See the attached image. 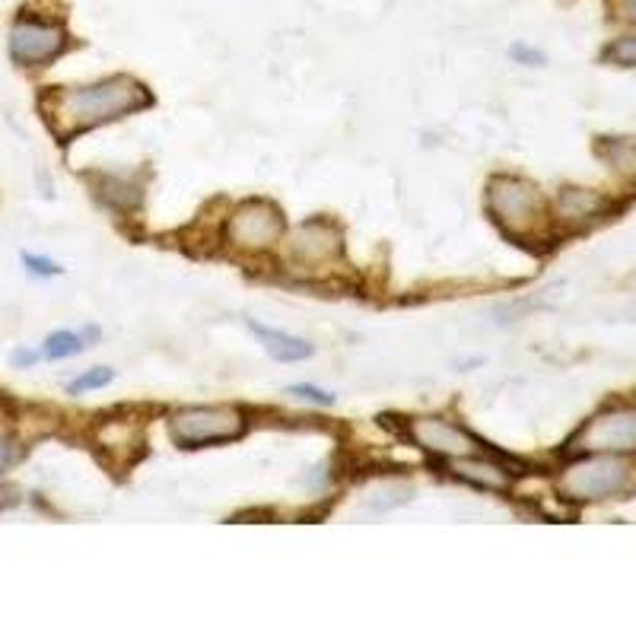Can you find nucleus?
I'll use <instances>...</instances> for the list:
<instances>
[{
	"instance_id": "nucleus-2",
	"label": "nucleus",
	"mask_w": 636,
	"mask_h": 636,
	"mask_svg": "<svg viewBox=\"0 0 636 636\" xmlns=\"http://www.w3.org/2000/svg\"><path fill=\"white\" fill-rule=\"evenodd\" d=\"M487 213L493 223L515 239L528 243L547 230V208L542 191L518 176H496L487 185Z\"/></svg>"
},
{
	"instance_id": "nucleus-17",
	"label": "nucleus",
	"mask_w": 636,
	"mask_h": 636,
	"mask_svg": "<svg viewBox=\"0 0 636 636\" xmlns=\"http://www.w3.org/2000/svg\"><path fill=\"white\" fill-rule=\"evenodd\" d=\"M408 493H411V487H404V484L376 487V490L369 493L366 506H369L372 513H386V510H394L398 503H404V500H408Z\"/></svg>"
},
{
	"instance_id": "nucleus-5",
	"label": "nucleus",
	"mask_w": 636,
	"mask_h": 636,
	"mask_svg": "<svg viewBox=\"0 0 636 636\" xmlns=\"http://www.w3.org/2000/svg\"><path fill=\"white\" fill-rule=\"evenodd\" d=\"M245 433V414L230 404L185 408L169 417V436L179 449H204L216 443H236Z\"/></svg>"
},
{
	"instance_id": "nucleus-20",
	"label": "nucleus",
	"mask_w": 636,
	"mask_h": 636,
	"mask_svg": "<svg viewBox=\"0 0 636 636\" xmlns=\"http://www.w3.org/2000/svg\"><path fill=\"white\" fill-rule=\"evenodd\" d=\"M23 265H26V271L32 277H58L62 274V265L58 261H52V258H42V255H23Z\"/></svg>"
},
{
	"instance_id": "nucleus-14",
	"label": "nucleus",
	"mask_w": 636,
	"mask_h": 636,
	"mask_svg": "<svg viewBox=\"0 0 636 636\" xmlns=\"http://www.w3.org/2000/svg\"><path fill=\"white\" fill-rule=\"evenodd\" d=\"M87 350V337L77 332H55L45 337V344H42V357L45 360H67V357H77V354H83Z\"/></svg>"
},
{
	"instance_id": "nucleus-8",
	"label": "nucleus",
	"mask_w": 636,
	"mask_h": 636,
	"mask_svg": "<svg viewBox=\"0 0 636 636\" xmlns=\"http://www.w3.org/2000/svg\"><path fill=\"white\" fill-rule=\"evenodd\" d=\"M70 45V35L58 20L23 13L10 30V58L20 67H45L62 58Z\"/></svg>"
},
{
	"instance_id": "nucleus-11",
	"label": "nucleus",
	"mask_w": 636,
	"mask_h": 636,
	"mask_svg": "<svg viewBox=\"0 0 636 636\" xmlns=\"http://www.w3.org/2000/svg\"><path fill=\"white\" fill-rule=\"evenodd\" d=\"M245 325H248V332L261 341V347L271 354L274 360H280V364H300V360H309V357L315 354V347H312L309 341H303V337H297V334L268 328V325H261V322H255V319H245Z\"/></svg>"
},
{
	"instance_id": "nucleus-23",
	"label": "nucleus",
	"mask_w": 636,
	"mask_h": 636,
	"mask_svg": "<svg viewBox=\"0 0 636 636\" xmlns=\"http://www.w3.org/2000/svg\"><path fill=\"white\" fill-rule=\"evenodd\" d=\"M10 506H16V490L13 487H0V513L10 510Z\"/></svg>"
},
{
	"instance_id": "nucleus-6",
	"label": "nucleus",
	"mask_w": 636,
	"mask_h": 636,
	"mask_svg": "<svg viewBox=\"0 0 636 636\" xmlns=\"http://www.w3.org/2000/svg\"><path fill=\"white\" fill-rule=\"evenodd\" d=\"M283 213L271 201L252 198L239 208H233L223 226V239L230 248L243 252V255H265L274 245L283 239Z\"/></svg>"
},
{
	"instance_id": "nucleus-10",
	"label": "nucleus",
	"mask_w": 636,
	"mask_h": 636,
	"mask_svg": "<svg viewBox=\"0 0 636 636\" xmlns=\"http://www.w3.org/2000/svg\"><path fill=\"white\" fill-rule=\"evenodd\" d=\"M453 475L465 484L478 487V490H493V493H506L513 487V471L506 465L478 453L453 458Z\"/></svg>"
},
{
	"instance_id": "nucleus-24",
	"label": "nucleus",
	"mask_w": 636,
	"mask_h": 636,
	"mask_svg": "<svg viewBox=\"0 0 636 636\" xmlns=\"http://www.w3.org/2000/svg\"><path fill=\"white\" fill-rule=\"evenodd\" d=\"M38 357H42V354H32V350H16V354H13V364H16V366H32L35 360H38Z\"/></svg>"
},
{
	"instance_id": "nucleus-1",
	"label": "nucleus",
	"mask_w": 636,
	"mask_h": 636,
	"mask_svg": "<svg viewBox=\"0 0 636 636\" xmlns=\"http://www.w3.org/2000/svg\"><path fill=\"white\" fill-rule=\"evenodd\" d=\"M150 102V90L141 80L119 74V77H105V80L87 83V87H70V90L55 87V90L42 92L38 109L52 127V134L62 141H70L90 127L127 119V115L147 109Z\"/></svg>"
},
{
	"instance_id": "nucleus-3",
	"label": "nucleus",
	"mask_w": 636,
	"mask_h": 636,
	"mask_svg": "<svg viewBox=\"0 0 636 636\" xmlns=\"http://www.w3.org/2000/svg\"><path fill=\"white\" fill-rule=\"evenodd\" d=\"M634 465L624 455L585 453L576 455L573 461L560 471L557 493L573 503H599L621 496L634 481Z\"/></svg>"
},
{
	"instance_id": "nucleus-19",
	"label": "nucleus",
	"mask_w": 636,
	"mask_h": 636,
	"mask_svg": "<svg viewBox=\"0 0 636 636\" xmlns=\"http://www.w3.org/2000/svg\"><path fill=\"white\" fill-rule=\"evenodd\" d=\"M287 394H293V398H300V401H309V404H319V408H332L334 404V394L325 392V389H319V386H290Z\"/></svg>"
},
{
	"instance_id": "nucleus-9",
	"label": "nucleus",
	"mask_w": 636,
	"mask_h": 636,
	"mask_svg": "<svg viewBox=\"0 0 636 636\" xmlns=\"http://www.w3.org/2000/svg\"><path fill=\"white\" fill-rule=\"evenodd\" d=\"M401 433L417 449L436 455V458H446V461L478 453V439L465 426L446 421V417H429V414L426 417H404Z\"/></svg>"
},
{
	"instance_id": "nucleus-4",
	"label": "nucleus",
	"mask_w": 636,
	"mask_h": 636,
	"mask_svg": "<svg viewBox=\"0 0 636 636\" xmlns=\"http://www.w3.org/2000/svg\"><path fill=\"white\" fill-rule=\"evenodd\" d=\"M287 265L297 277H305V280L337 271L344 265V233L332 220H322V216L305 220L290 233Z\"/></svg>"
},
{
	"instance_id": "nucleus-18",
	"label": "nucleus",
	"mask_w": 636,
	"mask_h": 636,
	"mask_svg": "<svg viewBox=\"0 0 636 636\" xmlns=\"http://www.w3.org/2000/svg\"><path fill=\"white\" fill-rule=\"evenodd\" d=\"M607 62L621 64V67H636V35H624V38H614L605 48Z\"/></svg>"
},
{
	"instance_id": "nucleus-22",
	"label": "nucleus",
	"mask_w": 636,
	"mask_h": 636,
	"mask_svg": "<svg viewBox=\"0 0 636 636\" xmlns=\"http://www.w3.org/2000/svg\"><path fill=\"white\" fill-rule=\"evenodd\" d=\"M510 58H513L515 64H528V67H542V64H545L542 52H535V48H528V45H522V42L510 48Z\"/></svg>"
},
{
	"instance_id": "nucleus-25",
	"label": "nucleus",
	"mask_w": 636,
	"mask_h": 636,
	"mask_svg": "<svg viewBox=\"0 0 636 636\" xmlns=\"http://www.w3.org/2000/svg\"><path fill=\"white\" fill-rule=\"evenodd\" d=\"M627 16H631V20H636V0H631V3H627Z\"/></svg>"
},
{
	"instance_id": "nucleus-13",
	"label": "nucleus",
	"mask_w": 636,
	"mask_h": 636,
	"mask_svg": "<svg viewBox=\"0 0 636 636\" xmlns=\"http://www.w3.org/2000/svg\"><path fill=\"white\" fill-rule=\"evenodd\" d=\"M605 211V198L595 194V191H585V188H564L560 198H557V213L564 220H592Z\"/></svg>"
},
{
	"instance_id": "nucleus-15",
	"label": "nucleus",
	"mask_w": 636,
	"mask_h": 636,
	"mask_svg": "<svg viewBox=\"0 0 636 636\" xmlns=\"http://www.w3.org/2000/svg\"><path fill=\"white\" fill-rule=\"evenodd\" d=\"M599 156H605L607 163L617 172H636V144L624 141V137H605L599 141Z\"/></svg>"
},
{
	"instance_id": "nucleus-7",
	"label": "nucleus",
	"mask_w": 636,
	"mask_h": 636,
	"mask_svg": "<svg viewBox=\"0 0 636 636\" xmlns=\"http://www.w3.org/2000/svg\"><path fill=\"white\" fill-rule=\"evenodd\" d=\"M567 453H636V404L607 408L602 414H595L592 421H585L573 433V439L567 443Z\"/></svg>"
},
{
	"instance_id": "nucleus-12",
	"label": "nucleus",
	"mask_w": 636,
	"mask_h": 636,
	"mask_svg": "<svg viewBox=\"0 0 636 636\" xmlns=\"http://www.w3.org/2000/svg\"><path fill=\"white\" fill-rule=\"evenodd\" d=\"M92 191L102 204L122 213L141 208V201H144V185L137 176H96Z\"/></svg>"
},
{
	"instance_id": "nucleus-16",
	"label": "nucleus",
	"mask_w": 636,
	"mask_h": 636,
	"mask_svg": "<svg viewBox=\"0 0 636 636\" xmlns=\"http://www.w3.org/2000/svg\"><path fill=\"white\" fill-rule=\"evenodd\" d=\"M112 379H115V369H109V366H96V369L80 372L74 382H67V394H87V392H96V389H105V386H112Z\"/></svg>"
},
{
	"instance_id": "nucleus-21",
	"label": "nucleus",
	"mask_w": 636,
	"mask_h": 636,
	"mask_svg": "<svg viewBox=\"0 0 636 636\" xmlns=\"http://www.w3.org/2000/svg\"><path fill=\"white\" fill-rule=\"evenodd\" d=\"M20 461V443H13L10 436H0V478Z\"/></svg>"
}]
</instances>
